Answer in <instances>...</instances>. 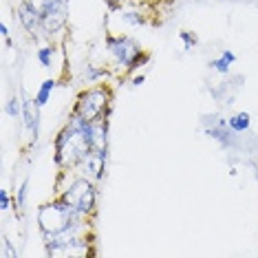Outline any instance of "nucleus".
<instances>
[{
    "label": "nucleus",
    "mask_w": 258,
    "mask_h": 258,
    "mask_svg": "<svg viewBox=\"0 0 258 258\" xmlns=\"http://www.w3.org/2000/svg\"><path fill=\"white\" fill-rule=\"evenodd\" d=\"M89 124L84 117L71 110L67 126L57 133L53 148H55V163L62 172L67 170H75L80 166V161L93 150L91 139H89Z\"/></svg>",
    "instance_id": "1"
},
{
    "label": "nucleus",
    "mask_w": 258,
    "mask_h": 258,
    "mask_svg": "<svg viewBox=\"0 0 258 258\" xmlns=\"http://www.w3.org/2000/svg\"><path fill=\"white\" fill-rule=\"evenodd\" d=\"M80 221H86V216H82L71 203H67L60 197L51 203H44L42 208L38 210V225H40L42 236L57 234V232L67 230L69 225L80 223Z\"/></svg>",
    "instance_id": "2"
},
{
    "label": "nucleus",
    "mask_w": 258,
    "mask_h": 258,
    "mask_svg": "<svg viewBox=\"0 0 258 258\" xmlns=\"http://www.w3.org/2000/svg\"><path fill=\"white\" fill-rule=\"evenodd\" d=\"M110 102H113L110 89L104 84H97V86H91V89L80 93L78 102H75V106H73V113L84 117L86 121L99 119V117H110V110H113V104Z\"/></svg>",
    "instance_id": "3"
},
{
    "label": "nucleus",
    "mask_w": 258,
    "mask_h": 258,
    "mask_svg": "<svg viewBox=\"0 0 258 258\" xmlns=\"http://www.w3.org/2000/svg\"><path fill=\"white\" fill-rule=\"evenodd\" d=\"M106 49L113 55V60L124 67L128 73H135L139 67H146L150 62V55L139 46L137 40L131 36H108L106 38Z\"/></svg>",
    "instance_id": "4"
},
{
    "label": "nucleus",
    "mask_w": 258,
    "mask_h": 258,
    "mask_svg": "<svg viewBox=\"0 0 258 258\" xmlns=\"http://www.w3.org/2000/svg\"><path fill=\"white\" fill-rule=\"evenodd\" d=\"M60 199H64L67 203H71L75 210L89 219L91 214H95V205H97V187L95 181L78 174L71 183L60 192Z\"/></svg>",
    "instance_id": "5"
},
{
    "label": "nucleus",
    "mask_w": 258,
    "mask_h": 258,
    "mask_svg": "<svg viewBox=\"0 0 258 258\" xmlns=\"http://www.w3.org/2000/svg\"><path fill=\"white\" fill-rule=\"evenodd\" d=\"M42 31L44 36H53V33H60L67 29L69 22V0H49L42 7Z\"/></svg>",
    "instance_id": "6"
},
{
    "label": "nucleus",
    "mask_w": 258,
    "mask_h": 258,
    "mask_svg": "<svg viewBox=\"0 0 258 258\" xmlns=\"http://www.w3.org/2000/svg\"><path fill=\"white\" fill-rule=\"evenodd\" d=\"M16 16L29 33L42 31V11L36 5V0H20L16 7Z\"/></svg>",
    "instance_id": "7"
},
{
    "label": "nucleus",
    "mask_w": 258,
    "mask_h": 258,
    "mask_svg": "<svg viewBox=\"0 0 258 258\" xmlns=\"http://www.w3.org/2000/svg\"><path fill=\"white\" fill-rule=\"evenodd\" d=\"M104 168H106V150H91L89 155L80 161V166L75 170H80L82 177L97 183V181L104 177Z\"/></svg>",
    "instance_id": "8"
},
{
    "label": "nucleus",
    "mask_w": 258,
    "mask_h": 258,
    "mask_svg": "<svg viewBox=\"0 0 258 258\" xmlns=\"http://www.w3.org/2000/svg\"><path fill=\"white\" fill-rule=\"evenodd\" d=\"M89 139L93 150H106L108 148V117H99L89 124Z\"/></svg>",
    "instance_id": "9"
},
{
    "label": "nucleus",
    "mask_w": 258,
    "mask_h": 258,
    "mask_svg": "<svg viewBox=\"0 0 258 258\" xmlns=\"http://www.w3.org/2000/svg\"><path fill=\"white\" fill-rule=\"evenodd\" d=\"M22 121H25V128L31 133L33 142L38 139V131H40V106L36 104V99H22Z\"/></svg>",
    "instance_id": "10"
},
{
    "label": "nucleus",
    "mask_w": 258,
    "mask_h": 258,
    "mask_svg": "<svg viewBox=\"0 0 258 258\" xmlns=\"http://www.w3.org/2000/svg\"><path fill=\"white\" fill-rule=\"evenodd\" d=\"M234 62H236V53L230 51V49H223L221 55L216 57V60L210 62V69H214V71L221 73V75H227V73H230V67Z\"/></svg>",
    "instance_id": "11"
},
{
    "label": "nucleus",
    "mask_w": 258,
    "mask_h": 258,
    "mask_svg": "<svg viewBox=\"0 0 258 258\" xmlns=\"http://www.w3.org/2000/svg\"><path fill=\"white\" fill-rule=\"evenodd\" d=\"M227 126L232 128L236 135H240V133H245V131H249V126H251V117H249V113H236V115H232L230 119H227Z\"/></svg>",
    "instance_id": "12"
},
{
    "label": "nucleus",
    "mask_w": 258,
    "mask_h": 258,
    "mask_svg": "<svg viewBox=\"0 0 258 258\" xmlns=\"http://www.w3.org/2000/svg\"><path fill=\"white\" fill-rule=\"evenodd\" d=\"M55 86H57V82H55L53 78H51V80H44L42 84H40V89H38V93H36V97H33V99H36V104H38L40 108H42L44 104H49V99H51V93L55 91Z\"/></svg>",
    "instance_id": "13"
},
{
    "label": "nucleus",
    "mask_w": 258,
    "mask_h": 258,
    "mask_svg": "<svg viewBox=\"0 0 258 258\" xmlns=\"http://www.w3.org/2000/svg\"><path fill=\"white\" fill-rule=\"evenodd\" d=\"M108 78V71L102 67H93V64H89V67L84 69V80L89 82V84H97L99 80H106Z\"/></svg>",
    "instance_id": "14"
},
{
    "label": "nucleus",
    "mask_w": 258,
    "mask_h": 258,
    "mask_svg": "<svg viewBox=\"0 0 258 258\" xmlns=\"http://www.w3.org/2000/svg\"><path fill=\"white\" fill-rule=\"evenodd\" d=\"M36 57H38V62L42 64L44 69H51V67H53V57H55V46L53 44H46V46H42V49H38Z\"/></svg>",
    "instance_id": "15"
},
{
    "label": "nucleus",
    "mask_w": 258,
    "mask_h": 258,
    "mask_svg": "<svg viewBox=\"0 0 258 258\" xmlns=\"http://www.w3.org/2000/svg\"><path fill=\"white\" fill-rule=\"evenodd\" d=\"M121 18H124L128 25H133V27H139V25H144L146 18H144V14L139 9H131V11H121Z\"/></svg>",
    "instance_id": "16"
},
{
    "label": "nucleus",
    "mask_w": 258,
    "mask_h": 258,
    "mask_svg": "<svg viewBox=\"0 0 258 258\" xmlns=\"http://www.w3.org/2000/svg\"><path fill=\"white\" fill-rule=\"evenodd\" d=\"M7 113L9 117H22V102L18 97H11L7 102Z\"/></svg>",
    "instance_id": "17"
},
{
    "label": "nucleus",
    "mask_w": 258,
    "mask_h": 258,
    "mask_svg": "<svg viewBox=\"0 0 258 258\" xmlns=\"http://www.w3.org/2000/svg\"><path fill=\"white\" fill-rule=\"evenodd\" d=\"M27 195H29V181H22L18 187V195H16V205L18 208H25L27 205Z\"/></svg>",
    "instance_id": "18"
},
{
    "label": "nucleus",
    "mask_w": 258,
    "mask_h": 258,
    "mask_svg": "<svg viewBox=\"0 0 258 258\" xmlns=\"http://www.w3.org/2000/svg\"><path fill=\"white\" fill-rule=\"evenodd\" d=\"M179 38L183 40V46H185V51H190L192 46H197V42H199V38L195 36L192 31H179Z\"/></svg>",
    "instance_id": "19"
},
{
    "label": "nucleus",
    "mask_w": 258,
    "mask_h": 258,
    "mask_svg": "<svg viewBox=\"0 0 258 258\" xmlns=\"http://www.w3.org/2000/svg\"><path fill=\"white\" fill-rule=\"evenodd\" d=\"M11 203H16V199L11 201L9 192H7V190H0V210H9V208H11Z\"/></svg>",
    "instance_id": "20"
},
{
    "label": "nucleus",
    "mask_w": 258,
    "mask_h": 258,
    "mask_svg": "<svg viewBox=\"0 0 258 258\" xmlns=\"http://www.w3.org/2000/svg\"><path fill=\"white\" fill-rule=\"evenodd\" d=\"M106 3V7L110 11H115V9H121V0H104Z\"/></svg>",
    "instance_id": "21"
},
{
    "label": "nucleus",
    "mask_w": 258,
    "mask_h": 258,
    "mask_svg": "<svg viewBox=\"0 0 258 258\" xmlns=\"http://www.w3.org/2000/svg\"><path fill=\"white\" fill-rule=\"evenodd\" d=\"M146 82V75H135L133 78V86H142Z\"/></svg>",
    "instance_id": "22"
},
{
    "label": "nucleus",
    "mask_w": 258,
    "mask_h": 258,
    "mask_svg": "<svg viewBox=\"0 0 258 258\" xmlns=\"http://www.w3.org/2000/svg\"><path fill=\"white\" fill-rule=\"evenodd\" d=\"M0 36H3L5 40H9V27L5 25V22H3V25H0Z\"/></svg>",
    "instance_id": "23"
},
{
    "label": "nucleus",
    "mask_w": 258,
    "mask_h": 258,
    "mask_svg": "<svg viewBox=\"0 0 258 258\" xmlns=\"http://www.w3.org/2000/svg\"><path fill=\"white\" fill-rule=\"evenodd\" d=\"M256 177H258V168H256Z\"/></svg>",
    "instance_id": "24"
}]
</instances>
